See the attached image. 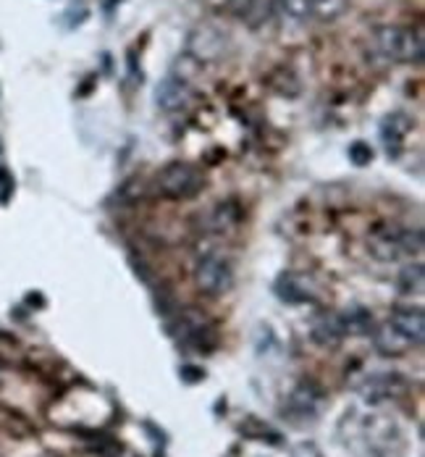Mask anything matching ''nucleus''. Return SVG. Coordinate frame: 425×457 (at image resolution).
<instances>
[{
    "mask_svg": "<svg viewBox=\"0 0 425 457\" xmlns=\"http://www.w3.org/2000/svg\"><path fill=\"white\" fill-rule=\"evenodd\" d=\"M375 50L399 64H421L423 61V32L407 27H378L373 32Z\"/></svg>",
    "mask_w": 425,
    "mask_h": 457,
    "instance_id": "nucleus-2",
    "label": "nucleus"
},
{
    "mask_svg": "<svg viewBox=\"0 0 425 457\" xmlns=\"http://www.w3.org/2000/svg\"><path fill=\"white\" fill-rule=\"evenodd\" d=\"M370 255L381 263H397L402 258L418 255L423 250V231L407 227L375 228L367 236Z\"/></svg>",
    "mask_w": 425,
    "mask_h": 457,
    "instance_id": "nucleus-1",
    "label": "nucleus"
},
{
    "mask_svg": "<svg viewBox=\"0 0 425 457\" xmlns=\"http://www.w3.org/2000/svg\"><path fill=\"white\" fill-rule=\"evenodd\" d=\"M203 187H205L203 174L197 168L187 166V163H171L155 179L158 195H163L168 200H189V198L200 195Z\"/></svg>",
    "mask_w": 425,
    "mask_h": 457,
    "instance_id": "nucleus-3",
    "label": "nucleus"
},
{
    "mask_svg": "<svg viewBox=\"0 0 425 457\" xmlns=\"http://www.w3.org/2000/svg\"><path fill=\"white\" fill-rule=\"evenodd\" d=\"M310 331H313V339L321 347H339L347 339V331H344V323H342V315L339 313H321L313 321V329Z\"/></svg>",
    "mask_w": 425,
    "mask_h": 457,
    "instance_id": "nucleus-10",
    "label": "nucleus"
},
{
    "mask_svg": "<svg viewBox=\"0 0 425 457\" xmlns=\"http://www.w3.org/2000/svg\"><path fill=\"white\" fill-rule=\"evenodd\" d=\"M339 315H342V323H344L347 337H350V334L362 337V334H367V331L373 329V315H370L367 310H362V307L344 310V313H339Z\"/></svg>",
    "mask_w": 425,
    "mask_h": 457,
    "instance_id": "nucleus-16",
    "label": "nucleus"
},
{
    "mask_svg": "<svg viewBox=\"0 0 425 457\" xmlns=\"http://www.w3.org/2000/svg\"><path fill=\"white\" fill-rule=\"evenodd\" d=\"M171 334L184 345V347H192V350H203L208 352L218 345V334H215V326L211 321L197 313V310H184L179 318H176V326H171Z\"/></svg>",
    "mask_w": 425,
    "mask_h": 457,
    "instance_id": "nucleus-4",
    "label": "nucleus"
},
{
    "mask_svg": "<svg viewBox=\"0 0 425 457\" xmlns=\"http://www.w3.org/2000/svg\"><path fill=\"white\" fill-rule=\"evenodd\" d=\"M236 221H239V208L234 203H223L212 211L208 227L211 231H228L231 227H236Z\"/></svg>",
    "mask_w": 425,
    "mask_h": 457,
    "instance_id": "nucleus-18",
    "label": "nucleus"
},
{
    "mask_svg": "<svg viewBox=\"0 0 425 457\" xmlns=\"http://www.w3.org/2000/svg\"><path fill=\"white\" fill-rule=\"evenodd\" d=\"M323 405V391L315 383H299L291 394H289V413L297 418H313L318 413V407Z\"/></svg>",
    "mask_w": 425,
    "mask_h": 457,
    "instance_id": "nucleus-11",
    "label": "nucleus"
},
{
    "mask_svg": "<svg viewBox=\"0 0 425 457\" xmlns=\"http://www.w3.org/2000/svg\"><path fill=\"white\" fill-rule=\"evenodd\" d=\"M226 8H228L236 19H242V21L258 27L260 21H266V16H268V11H271V3H268V0H226Z\"/></svg>",
    "mask_w": 425,
    "mask_h": 457,
    "instance_id": "nucleus-15",
    "label": "nucleus"
},
{
    "mask_svg": "<svg viewBox=\"0 0 425 457\" xmlns=\"http://www.w3.org/2000/svg\"><path fill=\"white\" fill-rule=\"evenodd\" d=\"M279 5H282L283 13H286L289 19H294V21H305V19L313 16L310 0H279Z\"/></svg>",
    "mask_w": 425,
    "mask_h": 457,
    "instance_id": "nucleus-21",
    "label": "nucleus"
},
{
    "mask_svg": "<svg viewBox=\"0 0 425 457\" xmlns=\"http://www.w3.org/2000/svg\"><path fill=\"white\" fill-rule=\"evenodd\" d=\"M189 50L195 53V58H200V61H211L215 58L220 50H223V37L218 35V32H212V29H197L192 37H189Z\"/></svg>",
    "mask_w": 425,
    "mask_h": 457,
    "instance_id": "nucleus-14",
    "label": "nucleus"
},
{
    "mask_svg": "<svg viewBox=\"0 0 425 457\" xmlns=\"http://www.w3.org/2000/svg\"><path fill=\"white\" fill-rule=\"evenodd\" d=\"M350 160H352L354 166H367V163L373 160V151H370V145H365V143H354L352 148H350Z\"/></svg>",
    "mask_w": 425,
    "mask_h": 457,
    "instance_id": "nucleus-22",
    "label": "nucleus"
},
{
    "mask_svg": "<svg viewBox=\"0 0 425 457\" xmlns=\"http://www.w3.org/2000/svg\"><path fill=\"white\" fill-rule=\"evenodd\" d=\"M310 8H313L315 19L331 21V19H336L347 8V0H310Z\"/></svg>",
    "mask_w": 425,
    "mask_h": 457,
    "instance_id": "nucleus-19",
    "label": "nucleus"
},
{
    "mask_svg": "<svg viewBox=\"0 0 425 457\" xmlns=\"http://www.w3.org/2000/svg\"><path fill=\"white\" fill-rule=\"evenodd\" d=\"M195 282L197 287L205 292V295H223L231 290L234 284V271H231V263L218 258V255H205L197 268H195Z\"/></svg>",
    "mask_w": 425,
    "mask_h": 457,
    "instance_id": "nucleus-5",
    "label": "nucleus"
},
{
    "mask_svg": "<svg viewBox=\"0 0 425 457\" xmlns=\"http://www.w3.org/2000/svg\"><path fill=\"white\" fill-rule=\"evenodd\" d=\"M389 323H391V326H394L405 339H410V342H413V347L423 342L425 315L421 307H397V310L391 313Z\"/></svg>",
    "mask_w": 425,
    "mask_h": 457,
    "instance_id": "nucleus-9",
    "label": "nucleus"
},
{
    "mask_svg": "<svg viewBox=\"0 0 425 457\" xmlns=\"http://www.w3.org/2000/svg\"><path fill=\"white\" fill-rule=\"evenodd\" d=\"M192 100V87L187 84V79H176V76H168L158 84L155 89V103L158 108L163 111H182L184 105H189Z\"/></svg>",
    "mask_w": 425,
    "mask_h": 457,
    "instance_id": "nucleus-6",
    "label": "nucleus"
},
{
    "mask_svg": "<svg viewBox=\"0 0 425 457\" xmlns=\"http://www.w3.org/2000/svg\"><path fill=\"white\" fill-rule=\"evenodd\" d=\"M410 129H413V119L407 113H402V111L389 113L383 119V124H381V140H383L389 155H397L399 152V145L405 143V137L410 135Z\"/></svg>",
    "mask_w": 425,
    "mask_h": 457,
    "instance_id": "nucleus-12",
    "label": "nucleus"
},
{
    "mask_svg": "<svg viewBox=\"0 0 425 457\" xmlns=\"http://www.w3.org/2000/svg\"><path fill=\"white\" fill-rule=\"evenodd\" d=\"M425 287V274L421 263H413V266H405L399 271V290L405 295H421Z\"/></svg>",
    "mask_w": 425,
    "mask_h": 457,
    "instance_id": "nucleus-17",
    "label": "nucleus"
},
{
    "mask_svg": "<svg viewBox=\"0 0 425 457\" xmlns=\"http://www.w3.org/2000/svg\"><path fill=\"white\" fill-rule=\"evenodd\" d=\"M242 431H244L247 437L258 439V442H271V445H279V442H282V434H279V431L263 426V423L255 421V418H250L247 423H242Z\"/></svg>",
    "mask_w": 425,
    "mask_h": 457,
    "instance_id": "nucleus-20",
    "label": "nucleus"
},
{
    "mask_svg": "<svg viewBox=\"0 0 425 457\" xmlns=\"http://www.w3.org/2000/svg\"><path fill=\"white\" fill-rule=\"evenodd\" d=\"M276 295L282 298L283 303L302 305V303H315V284L302 276V274H282L276 282Z\"/></svg>",
    "mask_w": 425,
    "mask_h": 457,
    "instance_id": "nucleus-7",
    "label": "nucleus"
},
{
    "mask_svg": "<svg viewBox=\"0 0 425 457\" xmlns=\"http://www.w3.org/2000/svg\"><path fill=\"white\" fill-rule=\"evenodd\" d=\"M375 347H378L383 355L397 358V355H405L407 350H413V342L405 339V337L386 321V323L375 331Z\"/></svg>",
    "mask_w": 425,
    "mask_h": 457,
    "instance_id": "nucleus-13",
    "label": "nucleus"
},
{
    "mask_svg": "<svg viewBox=\"0 0 425 457\" xmlns=\"http://www.w3.org/2000/svg\"><path fill=\"white\" fill-rule=\"evenodd\" d=\"M182 374H187V381H200L203 376H205L203 371H197V368H189V366H187V368H184Z\"/></svg>",
    "mask_w": 425,
    "mask_h": 457,
    "instance_id": "nucleus-23",
    "label": "nucleus"
},
{
    "mask_svg": "<svg viewBox=\"0 0 425 457\" xmlns=\"http://www.w3.org/2000/svg\"><path fill=\"white\" fill-rule=\"evenodd\" d=\"M365 399H391V397H399L407 391V381L402 379L399 374H370L365 383L359 386Z\"/></svg>",
    "mask_w": 425,
    "mask_h": 457,
    "instance_id": "nucleus-8",
    "label": "nucleus"
}]
</instances>
